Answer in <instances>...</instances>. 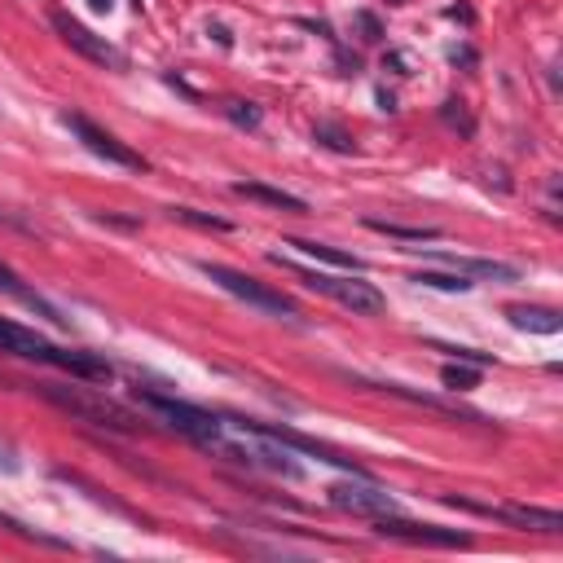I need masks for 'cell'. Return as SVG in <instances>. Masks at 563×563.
I'll return each mask as SVG.
<instances>
[{"label": "cell", "instance_id": "cell-19", "mask_svg": "<svg viewBox=\"0 0 563 563\" xmlns=\"http://www.w3.org/2000/svg\"><path fill=\"white\" fill-rule=\"evenodd\" d=\"M313 137L322 141L326 150H339V154H352V141H348V132H339L335 124H317L313 128Z\"/></svg>", "mask_w": 563, "mask_h": 563}, {"label": "cell", "instance_id": "cell-25", "mask_svg": "<svg viewBox=\"0 0 563 563\" xmlns=\"http://www.w3.org/2000/svg\"><path fill=\"white\" fill-rule=\"evenodd\" d=\"M93 9H110V0H93Z\"/></svg>", "mask_w": 563, "mask_h": 563}, {"label": "cell", "instance_id": "cell-1", "mask_svg": "<svg viewBox=\"0 0 563 563\" xmlns=\"http://www.w3.org/2000/svg\"><path fill=\"white\" fill-rule=\"evenodd\" d=\"M0 352L22 357V361H40V366H53V370H66V374L88 379V383H110V374H115L102 357H93V352H66L58 344H49L44 335H36V330L9 322V317H0Z\"/></svg>", "mask_w": 563, "mask_h": 563}, {"label": "cell", "instance_id": "cell-11", "mask_svg": "<svg viewBox=\"0 0 563 563\" xmlns=\"http://www.w3.org/2000/svg\"><path fill=\"white\" fill-rule=\"evenodd\" d=\"M454 273L462 278H484V282H515L520 269L515 264H502V260H480V256H440Z\"/></svg>", "mask_w": 563, "mask_h": 563}, {"label": "cell", "instance_id": "cell-3", "mask_svg": "<svg viewBox=\"0 0 563 563\" xmlns=\"http://www.w3.org/2000/svg\"><path fill=\"white\" fill-rule=\"evenodd\" d=\"M137 401H141V410H150L154 418H163V423H168L172 432L190 436L194 445H203V449H216L220 440H225V432H229L225 418H216V414L198 410V405L172 401V396H159V392H137Z\"/></svg>", "mask_w": 563, "mask_h": 563}, {"label": "cell", "instance_id": "cell-13", "mask_svg": "<svg viewBox=\"0 0 563 563\" xmlns=\"http://www.w3.org/2000/svg\"><path fill=\"white\" fill-rule=\"evenodd\" d=\"M238 198H251V203H264V207H278V212H291V216H304L308 203L286 190H273V185H260V181H238L234 185Z\"/></svg>", "mask_w": 563, "mask_h": 563}, {"label": "cell", "instance_id": "cell-8", "mask_svg": "<svg viewBox=\"0 0 563 563\" xmlns=\"http://www.w3.org/2000/svg\"><path fill=\"white\" fill-rule=\"evenodd\" d=\"M374 533L392 537V542H410V546H471V533H458V528H436V524H414L401 520V515H374Z\"/></svg>", "mask_w": 563, "mask_h": 563}, {"label": "cell", "instance_id": "cell-16", "mask_svg": "<svg viewBox=\"0 0 563 563\" xmlns=\"http://www.w3.org/2000/svg\"><path fill=\"white\" fill-rule=\"evenodd\" d=\"M370 229H379V234L388 238H401V242H432L440 238V229H410V225H396V220H366Z\"/></svg>", "mask_w": 563, "mask_h": 563}, {"label": "cell", "instance_id": "cell-12", "mask_svg": "<svg viewBox=\"0 0 563 563\" xmlns=\"http://www.w3.org/2000/svg\"><path fill=\"white\" fill-rule=\"evenodd\" d=\"M515 330H528V335H559L563 330V317L555 308H542V304H511L506 308Z\"/></svg>", "mask_w": 563, "mask_h": 563}, {"label": "cell", "instance_id": "cell-5", "mask_svg": "<svg viewBox=\"0 0 563 563\" xmlns=\"http://www.w3.org/2000/svg\"><path fill=\"white\" fill-rule=\"evenodd\" d=\"M300 282L308 286V291H317V295H326V300L344 304L348 313H357V317H374V313H383V308H388L383 291H379V286H370L366 278H330V273H304L300 269Z\"/></svg>", "mask_w": 563, "mask_h": 563}, {"label": "cell", "instance_id": "cell-18", "mask_svg": "<svg viewBox=\"0 0 563 563\" xmlns=\"http://www.w3.org/2000/svg\"><path fill=\"white\" fill-rule=\"evenodd\" d=\"M0 528H5V533H14V537H22V542H40V546H66V542H58V537L36 533V528H31V524H22V520H14V515H5V511H0Z\"/></svg>", "mask_w": 563, "mask_h": 563}, {"label": "cell", "instance_id": "cell-10", "mask_svg": "<svg viewBox=\"0 0 563 563\" xmlns=\"http://www.w3.org/2000/svg\"><path fill=\"white\" fill-rule=\"evenodd\" d=\"M449 506H462V511L489 515V520H502L515 528H533V533H563V515L542 511V506H484V502H467V498H449Z\"/></svg>", "mask_w": 563, "mask_h": 563}, {"label": "cell", "instance_id": "cell-17", "mask_svg": "<svg viewBox=\"0 0 563 563\" xmlns=\"http://www.w3.org/2000/svg\"><path fill=\"white\" fill-rule=\"evenodd\" d=\"M414 282L418 286H432V291H471V278H462V273H414Z\"/></svg>", "mask_w": 563, "mask_h": 563}, {"label": "cell", "instance_id": "cell-23", "mask_svg": "<svg viewBox=\"0 0 563 563\" xmlns=\"http://www.w3.org/2000/svg\"><path fill=\"white\" fill-rule=\"evenodd\" d=\"M225 110H229V119H234V124H242V128H260V110L251 106V102H229Z\"/></svg>", "mask_w": 563, "mask_h": 563}, {"label": "cell", "instance_id": "cell-22", "mask_svg": "<svg viewBox=\"0 0 563 563\" xmlns=\"http://www.w3.org/2000/svg\"><path fill=\"white\" fill-rule=\"evenodd\" d=\"M0 291H9V295H18V300H27V304H36V308H44L36 295L31 291H22V282H18V273L9 269V264H0Z\"/></svg>", "mask_w": 563, "mask_h": 563}, {"label": "cell", "instance_id": "cell-7", "mask_svg": "<svg viewBox=\"0 0 563 563\" xmlns=\"http://www.w3.org/2000/svg\"><path fill=\"white\" fill-rule=\"evenodd\" d=\"M49 22H53V31H58V36H62L66 44H71L75 53H80V58L97 62V66H110V71H124V66H128V58L115 49V44H110L106 36H97V31H88L84 22H80V18H71L66 9H53Z\"/></svg>", "mask_w": 563, "mask_h": 563}, {"label": "cell", "instance_id": "cell-24", "mask_svg": "<svg viewBox=\"0 0 563 563\" xmlns=\"http://www.w3.org/2000/svg\"><path fill=\"white\" fill-rule=\"evenodd\" d=\"M18 467H22V462H18V449L9 445V440H0V471H5V476H14Z\"/></svg>", "mask_w": 563, "mask_h": 563}, {"label": "cell", "instance_id": "cell-21", "mask_svg": "<svg viewBox=\"0 0 563 563\" xmlns=\"http://www.w3.org/2000/svg\"><path fill=\"white\" fill-rule=\"evenodd\" d=\"M172 220H185V225H203V229H229V220L203 216V212H194V207H172Z\"/></svg>", "mask_w": 563, "mask_h": 563}, {"label": "cell", "instance_id": "cell-2", "mask_svg": "<svg viewBox=\"0 0 563 563\" xmlns=\"http://www.w3.org/2000/svg\"><path fill=\"white\" fill-rule=\"evenodd\" d=\"M49 405H58L71 418H80V423H93L102 427V432H119V436H137L146 432V418L132 414L128 405L110 401L106 392H93V388H58V383H40L36 388Z\"/></svg>", "mask_w": 563, "mask_h": 563}, {"label": "cell", "instance_id": "cell-4", "mask_svg": "<svg viewBox=\"0 0 563 563\" xmlns=\"http://www.w3.org/2000/svg\"><path fill=\"white\" fill-rule=\"evenodd\" d=\"M203 269V278H212L220 291H229L234 300L242 304H251V308H260V313H269V317H286V322H300V308H295L286 295L278 291H269L264 282L256 278H247V273H238V269H229V264H212V260H203L198 264Z\"/></svg>", "mask_w": 563, "mask_h": 563}, {"label": "cell", "instance_id": "cell-9", "mask_svg": "<svg viewBox=\"0 0 563 563\" xmlns=\"http://www.w3.org/2000/svg\"><path fill=\"white\" fill-rule=\"evenodd\" d=\"M330 506L348 515H361V520H374V515H392L396 498L379 484H370V476H352V484H335L330 489Z\"/></svg>", "mask_w": 563, "mask_h": 563}, {"label": "cell", "instance_id": "cell-14", "mask_svg": "<svg viewBox=\"0 0 563 563\" xmlns=\"http://www.w3.org/2000/svg\"><path fill=\"white\" fill-rule=\"evenodd\" d=\"M286 247H295L300 256H313V260H322V264H335V269H352V273H361V260H352L348 251L326 247V242H304V238H291Z\"/></svg>", "mask_w": 563, "mask_h": 563}, {"label": "cell", "instance_id": "cell-6", "mask_svg": "<svg viewBox=\"0 0 563 563\" xmlns=\"http://www.w3.org/2000/svg\"><path fill=\"white\" fill-rule=\"evenodd\" d=\"M62 124L71 128V137H80V146L84 150H93L97 159H106V163H115V168H132V172H146V159H141L137 150H128L124 141L115 137V132H106V128H97L88 115H75V110H66L62 115Z\"/></svg>", "mask_w": 563, "mask_h": 563}, {"label": "cell", "instance_id": "cell-15", "mask_svg": "<svg viewBox=\"0 0 563 563\" xmlns=\"http://www.w3.org/2000/svg\"><path fill=\"white\" fill-rule=\"evenodd\" d=\"M440 383H445L449 392H471V388H480V366H458V361H449V366L440 370Z\"/></svg>", "mask_w": 563, "mask_h": 563}, {"label": "cell", "instance_id": "cell-20", "mask_svg": "<svg viewBox=\"0 0 563 563\" xmlns=\"http://www.w3.org/2000/svg\"><path fill=\"white\" fill-rule=\"evenodd\" d=\"M440 119H445L449 128H462V137H471V132H476V124H471V115L462 110V102H445V106H440Z\"/></svg>", "mask_w": 563, "mask_h": 563}]
</instances>
